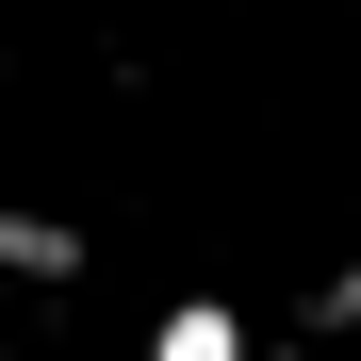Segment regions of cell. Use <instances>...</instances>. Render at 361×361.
<instances>
[{"mask_svg": "<svg viewBox=\"0 0 361 361\" xmlns=\"http://www.w3.org/2000/svg\"><path fill=\"white\" fill-rule=\"evenodd\" d=\"M0 279H82V230L66 214H17V263H0Z\"/></svg>", "mask_w": 361, "mask_h": 361, "instance_id": "cell-2", "label": "cell"}, {"mask_svg": "<svg viewBox=\"0 0 361 361\" xmlns=\"http://www.w3.org/2000/svg\"><path fill=\"white\" fill-rule=\"evenodd\" d=\"M295 329H312V345H329V329H361V247H345V263L312 279V312H295Z\"/></svg>", "mask_w": 361, "mask_h": 361, "instance_id": "cell-3", "label": "cell"}, {"mask_svg": "<svg viewBox=\"0 0 361 361\" xmlns=\"http://www.w3.org/2000/svg\"><path fill=\"white\" fill-rule=\"evenodd\" d=\"M148 361H247V312H230V295H180L148 329Z\"/></svg>", "mask_w": 361, "mask_h": 361, "instance_id": "cell-1", "label": "cell"}, {"mask_svg": "<svg viewBox=\"0 0 361 361\" xmlns=\"http://www.w3.org/2000/svg\"><path fill=\"white\" fill-rule=\"evenodd\" d=\"M0 361H17V345H0Z\"/></svg>", "mask_w": 361, "mask_h": 361, "instance_id": "cell-6", "label": "cell"}, {"mask_svg": "<svg viewBox=\"0 0 361 361\" xmlns=\"http://www.w3.org/2000/svg\"><path fill=\"white\" fill-rule=\"evenodd\" d=\"M247 361H312V345H247Z\"/></svg>", "mask_w": 361, "mask_h": 361, "instance_id": "cell-4", "label": "cell"}, {"mask_svg": "<svg viewBox=\"0 0 361 361\" xmlns=\"http://www.w3.org/2000/svg\"><path fill=\"white\" fill-rule=\"evenodd\" d=\"M0 263H17V214H0Z\"/></svg>", "mask_w": 361, "mask_h": 361, "instance_id": "cell-5", "label": "cell"}]
</instances>
